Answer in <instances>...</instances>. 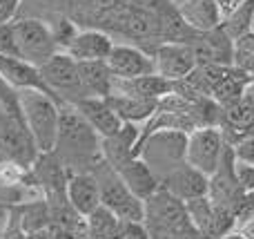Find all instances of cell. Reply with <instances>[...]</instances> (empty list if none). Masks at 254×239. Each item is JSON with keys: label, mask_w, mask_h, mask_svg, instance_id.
Masks as SVG:
<instances>
[{"label": "cell", "mask_w": 254, "mask_h": 239, "mask_svg": "<svg viewBox=\"0 0 254 239\" xmlns=\"http://www.w3.org/2000/svg\"><path fill=\"white\" fill-rule=\"evenodd\" d=\"M170 2H172V4H174V7H176V9H179V7H181V4H183V2H188V0H170Z\"/></svg>", "instance_id": "1f68e13d"}, {"label": "cell", "mask_w": 254, "mask_h": 239, "mask_svg": "<svg viewBox=\"0 0 254 239\" xmlns=\"http://www.w3.org/2000/svg\"><path fill=\"white\" fill-rule=\"evenodd\" d=\"M114 40L98 29H85L78 31L76 38L71 40V45L65 49L69 56H74L76 61H107Z\"/></svg>", "instance_id": "e0dca14e"}, {"label": "cell", "mask_w": 254, "mask_h": 239, "mask_svg": "<svg viewBox=\"0 0 254 239\" xmlns=\"http://www.w3.org/2000/svg\"><path fill=\"white\" fill-rule=\"evenodd\" d=\"M252 13H254V0H243L234 11H230L223 18V29L228 31L230 38H241V36L250 34V25H252Z\"/></svg>", "instance_id": "44dd1931"}, {"label": "cell", "mask_w": 254, "mask_h": 239, "mask_svg": "<svg viewBox=\"0 0 254 239\" xmlns=\"http://www.w3.org/2000/svg\"><path fill=\"white\" fill-rule=\"evenodd\" d=\"M67 204L80 215L87 217L92 210L101 206V183L96 174L83 170V172H69L67 177Z\"/></svg>", "instance_id": "4fadbf2b"}, {"label": "cell", "mask_w": 254, "mask_h": 239, "mask_svg": "<svg viewBox=\"0 0 254 239\" xmlns=\"http://www.w3.org/2000/svg\"><path fill=\"white\" fill-rule=\"evenodd\" d=\"M78 74L87 96H110L112 94L114 74L107 61H78Z\"/></svg>", "instance_id": "ac0fdd59"}, {"label": "cell", "mask_w": 254, "mask_h": 239, "mask_svg": "<svg viewBox=\"0 0 254 239\" xmlns=\"http://www.w3.org/2000/svg\"><path fill=\"white\" fill-rule=\"evenodd\" d=\"M198 65L196 54H194L192 43H183V40H167V43L158 45L154 52V67L156 74H161L167 80H181Z\"/></svg>", "instance_id": "9c48e42d"}, {"label": "cell", "mask_w": 254, "mask_h": 239, "mask_svg": "<svg viewBox=\"0 0 254 239\" xmlns=\"http://www.w3.org/2000/svg\"><path fill=\"white\" fill-rule=\"evenodd\" d=\"M52 31H54V38H56V45H58V49H63L65 52L67 47L71 45V40L76 38V34H78V29H76V25L71 20H58L56 22V27H52Z\"/></svg>", "instance_id": "603a6c76"}, {"label": "cell", "mask_w": 254, "mask_h": 239, "mask_svg": "<svg viewBox=\"0 0 254 239\" xmlns=\"http://www.w3.org/2000/svg\"><path fill=\"white\" fill-rule=\"evenodd\" d=\"M143 222L152 239H203L190 219L185 201L176 199L163 188L145 199Z\"/></svg>", "instance_id": "3957f363"}, {"label": "cell", "mask_w": 254, "mask_h": 239, "mask_svg": "<svg viewBox=\"0 0 254 239\" xmlns=\"http://www.w3.org/2000/svg\"><path fill=\"white\" fill-rule=\"evenodd\" d=\"M185 148H188V132L154 130V132L140 137L136 155H140L147 161V165L161 181V177H165L170 170L185 163Z\"/></svg>", "instance_id": "277c9868"}, {"label": "cell", "mask_w": 254, "mask_h": 239, "mask_svg": "<svg viewBox=\"0 0 254 239\" xmlns=\"http://www.w3.org/2000/svg\"><path fill=\"white\" fill-rule=\"evenodd\" d=\"M110 101V105L114 107V112L121 116L123 121L129 123H147L154 116V112L158 110V101H149V98H136V96H127V94L112 92L110 96H105Z\"/></svg>", "instance_id": "d6986e66"}, {"label": "cell", "mask_w": 254, "mask_h": 239, "mask_svg": "<svg viewBox=\"0 0 254 239\" xmlns=\"http://www.w3.org/2000/svg\"><path fill=\"white\" fill-rule=\"evenodd\" d=\"M112 92L127 94V96H136V98L158 101V98H163L165 94L174 92V83L154 72V74L136 76V79H114Z\"/></svg>", "instance_id": "2e32d148"}, {"label": "cell", "mask_w": 254, "mask_h": 239, "mask_svg": "<svg viewBox=\"0 0 254 239\" xmlns=\"http://www.w3.org/2000/svg\"><path fill=\"white\" fill-rule=\"evenodd\" d=\"M40 70V76L47 83V87L54 94H61V101H69L76 103L78 98L87 96L80 83V74H78V61L74 56H69L67 52H56Z\"/></svg>", "instance_id": "ba28073f"}, {"label": "cell", "mask_w": 254, "mask_h": 239, "mask_svg": "<svg viewBox=\"0 0 254 239\" xmlns=\"http://www.w3.org/2000/svg\"><path fill=\"white\" fill-rule=\"evenodd\" d=\"M123 239H152L145 222H125Z\"/></svg>", "instance_id": "484cf974"}, {"label": "cell", "mask_w": 254, "mask_h": 239, "mask_svg": "<svg viewBox=\"0 0 254 239\" xmlns=\"http://www.w3.org/2000/svg\"><path fill=\"white\" fill-rule=\"evenodd\" d=\"M0 79L16 89H43L47 94H54L47 87V83L40 76V70L31 63L22 61L20 56H7L0 54ZM56 96V94H54Z\"/></svg>", "instance_id": "5bb4252c"}, {"label": "cell", "mask_w": 254, "mask_h": 239, "mask_svg": "<svg viewBox=\"0 0 254 239\" xmlns=\"http://www.w3.org/2000/svg\"><path fill=\"white\" fill-rule=\"evenodd\" d=\"M18 105L36 150L40 155L54 152L61 128V98L43 89H18Z\"/></svg>", "instance_id": "7a4b0ae2"}, {"label": "cell", "mask_w": 254, "mask_h": 239, "mask_svg": "<svg viewBox=\"0 0 254 239\" xmlns=\"http://www.w3.org/2000/svg\"><path fill=\"white\" fill-rule=\"evenodd\" d=\"M161 188L188 204V201L205 197L210 192V177L198 172L190 163H181L174 170H170L165 177H161Z\"/></svg>", "instance_id": "30bf717a"}, {"label": "cell", "mask_w": 254, "mask_h": 239, "mask_svg": "<svg viewBox=\"0 0 254 239\" xmlns=\"http://www.w3.org/2000/svg\"><path fill=\"white\" fill-rule=\"evenodd\" d=\"M216 239H246V235H243V233H237V231H228L225 235H221Z\"/></svg>", "instance_id": "4dcf8cb0"}, {"label": "cell", "mask_w": 254, "mask_h": 239, "mask_svg": "<svg viewBox=\"0 0 254 239\" xmlns=\"http://www.w3.org/2000/svg\"><path fill=\"white\" fill-rule=\"evenodd\" d=\"M228 141L219 125H201L188 134V148H185V163L196 168L205 177H214L219 172L223 157L228 152Z\"/></svg>", "instance_id": "8992f818"}, {"label": "cell", "mask_w": 254, "mask_h": 239, "mask_svg": "<svg viewBox=\"0 0 254 239\" xmlns=\"http://www.w3.org/2000/svg\"><path fill=\"white\" fill-rule=\"evenodd\" d=\"M20 0H0V22H11Z\"/></svg>", "instance_id": "4316f807"}, {"label": "cell", "mask_w": 254, "mask_h": 239, "mask_svg": "<svg viewBox=\"0 0 254 239\" xmlns=\"http://www.w3.org/2000/svg\"><path fill=\"white\" fill-rule=\"evenodd\" d=\"M176 11L194 34H205L223 25V11L216 0H188Z\"/></svg>", "instance_id": "9a60e30c"}, {"label": "cell", "mask_w": 254, "mask_h": 239, "mask_svg": "<svg viewBox=\"0 0 254 239\" xmlns=\"http://www.w3.org/2000/svg\"><path fill=\"white\" fill-rule=\"evenodd\" d=\"M0 239H2V235H0Z\"/></svg>", "instance_id": "836d02e7"}, {"label": "cell", "mask_w": 254, "mask_h": 239, "mask_svg": "<svg viewBox=\"0 0 254 239\" xmlns=\"http://www.w3.org/2000/svg\"><path fill=\"white\" fill-rule=\"evenodd\" d=\"M98 132L85 121L78 107L69 101H61V128L54 155L65 163V168L74 165H96L103 159Z\"/></svg>", "instance_id": "6da1fadb"}, {"label": "cell", "mask_w": 254, "mask_h": 239, "mask_svg": "<svg viewBox=\"0 0 254 239\" xmlns=\"http://www.w3.org/2000/svg\"><path fill=\"white\" fill-rule=\"evenodd\" d=\"M9 219H11V208H9V204H4V201L0 199V235L7 231Z\"/></svg>", "instance_id": "83f0119b"}, {"label": "cell", "mask_w": 254, "mask_h": 239, "mask_svg": "<svg viewBox=\"0 0 254 239\" xmlns=\"http://www.w3.org/2000/svg\"><path fill=\"white\" fill-rule=\"evenodd\" d=\"M232 65L239 72H243L250 80H254V34H246L234 40Z\"/></svg>", "instance_id": "7402d4cb"}, {"label": "cell", "mask_w": 254, "mask_h": 239, "mask_svg": "<svg viewBox=\"0 0 254 239\" xmlns=\"http://www.w3.org/2000/svg\"><path fill=\"white\" fill-rule=\"evenodd\" d=\"M107 65H110L114 79H136V76L154 74V56H147L143 49L134 47V45H114L107 56Z\"/></svg>", "instance_id": "8fae6325"}, {"label": "cell", "mask_w": 254, "mask_h": 239, "mask_svg": "<svg viewBox=\"0 0 254 239\" xmlns=\"http://www.w3.org/2000/svg\"><path fill=\"white\" fill-rule=\"evenodd\" d=\"M232 150H234V159L239 163L254 165V137H246L241 141H237L232 146Z\"/></svg>", "instance_id": "d4e9b609"}, {"label": "cell", "mask_w": 254, "mask_h": 239, "mask_svg": "<svg viewBox=\"0 0 254 239\" xmlns=\"http://www.w3.org/2000/svg\"><path fill=\"white\" fill-rule=\"evenodd\" d=\"M85 231L89 239H123L125 219L101 204L85 217Z\"/></svg>", "instance_id": "ffe728a7"}, {"label": "cell", "mask_w": 254, "mask_h": 239, "mask_svg": "<svg viewBox=\"0 0 254 239\" xmlns=\"http://www.w3.org/2000/svg\"><path fill=\"white\" fill-rule=\"evenodd\" d=\"M89 125L98 132L101 139L116 137L123 128V119L114 112L105 96H83L74 103Z\"/></svg>", "instance_id": "7c38bea8"}, {"label": "cell", "mask_w": 254, "mask_h": 239, "mask_svg": "<svg viewBox=\"0 0 254 239\" xmlns=\"http://www.w3.org/2000/svg\"><path fill=\"white\" fill-rule=\"evenodd\" d=\"M219 2V7H221V11H223V18L228 16L230 11H234V9L239 7V4L243 2V0H216Z\"/></svg>", "instance_id": "f1b7e54d"}, {"label": "cell", "mask_w": 254, "mask_h": 239, "mask_svg": "<svg viewBox=\"0 0 254 239\" xmlns=\"http://www.w3.org/2000/svg\"><path fill=\"white\" fill-rule=\"evenodd\" d=\"M13 31L20 58L36 67H43L54 54L61 52L52 27L38 18H18L13 20Z\"/></svg>", "instance_id": "52a82bcc"}, {"label": "cell", "mask_w": 254, "mask_h": 239, "mask_svg": "<svg viewBox=\"0 0 254 239\" xmlns=\"http://www.w3.org/2000/svg\"><path fill=\"white\" fill-rule=\"evenodd\" d=\"M243 235H246V239H254V219H250V222L243 226Z\"/></svg>", "instance_id": "f546056e"}, {"label": "cell", "mask_w": 254, "mask_h": 239, "mask_svg": "<svg viewBox=\"0 0 254 239\" xmlns=\"http://www.w3.org/2000/svg\"><path fill=\"white\" fill-rule=\"evenodd\" d=\"M250 34H254V13H252V25H250Z\"/></svg>", "instance_id": "d6a6232c"}, {"label": "cell", "mask_w": 254, "mask_h": 239, "mask_svg": "<svg viewBox=\"0 0 254 239\" xmlns=\"http://www.w3.org/2000/svg\"><path fill=\"white\" fill-rule=\"evenodd\" d=\"M0 54L20 56V54H18V43H16V31H13V20L0 22Z\"/></svg>", "instance_id": "cb8c5ba5"}, {"label": "cell", "mask_w": 254, "mask_h": 239, "mask_svg": "<svg viewBox=\"0 0 254 239\" xmlns=\"http://www.w3.org/2000/svg\"><path fill=\"white\" fill-rule=\"evenodd\" d=\"M94 174H96L98 183H101V204L103 206L114 210L125 222H143L145 201L127 186L123 179H121V174L105 159H101L94 165Z\"/></svg>", "instance_id": "5b68a950"}]
</instances>
